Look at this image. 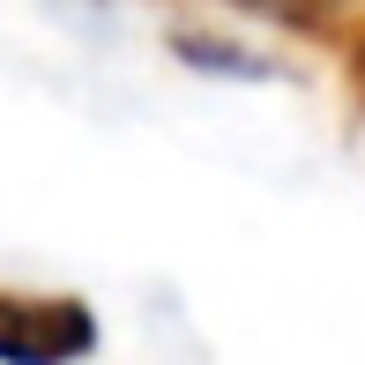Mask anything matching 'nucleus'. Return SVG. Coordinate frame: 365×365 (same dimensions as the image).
Listing matches in <instances>:
<instances>
[{"mask_svg": "<svg viewBox=\"0 0 365 365\" xmlns=\"http://www.w3.org/2000/svg\"><path fill=\"white\" fill-rule=\"evenodd\" d=\"M90 343V328H82V313H53V321H0V351L8 358H60V351H82Z\"/></svg>", "mask_w": 365, "mask_h": 365, "instance_id": "1", "label": "nucleus"}, {"mask_svg": "<svg viewBox=\"0 0 365 365\" xmlns=\"http://www.w3.org/2000/svg\"><path fill=\"white\" fill-rule=\"evenodd\" d=\"M246 8H269V15H328L343 0H246Z\"/></svg>", "mask_w": 365, "mask_h": 365, "instance_id": "2", "label": "nucleus"}]
</instances>
